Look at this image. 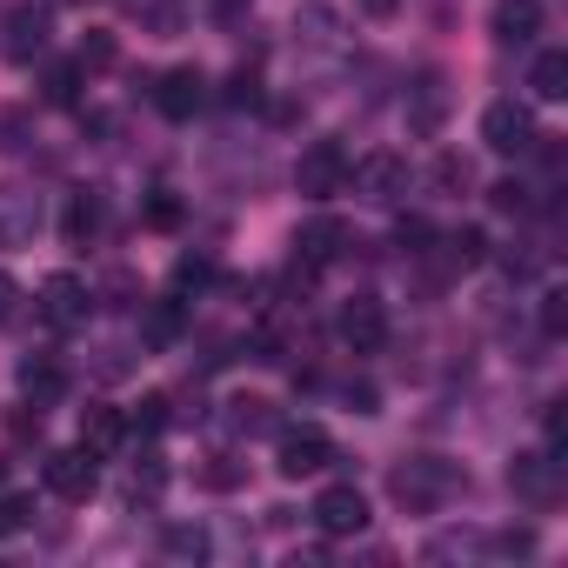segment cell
Here are the masks:
<instances>
[{
	"label": "cell",
	"instance_id": "1",
	"mask_svg": "<svg viewBox=\"0 0 568 568\" xmlns=\"http://www.w3.org/2000/svg\"><path fill=\"white\" fill-rule=\"evenodd\" d=\"M388 495H395V508H408V515H435V508H448L455 495H468V468H462V462H442V455H402V462L388 468Z\"/></svg>",
	"mask_w": 568,
	"mask_h": 568
},
{
	"label": "cell",
	"instance_id": "2",
	"mask_svg": "<svg viewBox=\"0 0 568 568\" xmlns=\"http://www.w3.org/2000/svg\"><path fill=\"white\" fill-rule=\"evenodd\" d=\"M348 181H355V194H362V201H375V207H395V201H408V181H415V168H408V154H388V148H375V154L348 161Z\"/></svg>",
	"mask_w": 568,
	"mask_h": 568
},
{
	"label": "cell",
	"instance_id": "3",
	"mask_svg": "<svg viewBox=\"0 0 568 568\" xmlns=\"http://www.w3.org/2000/svg\"><path fill=\"white\" fill-rule=\"evenodd\" d=\"M348 187V148L342 141H308L295 161V194L302 201H335Z\"/></svg>",
	"mask_w": 568,
	"mask_h": 568
},
{
	"label": "cell",
	"instance_id": "4",
	"mask_svg": "<svg viewBox=\"0 0 568 568\" xmlns=\"http://www.w3.org/2000/svg\"><path fill=\"white\" fill-rule=\"evenodd\" d=\"M342 455H335V442L322 428H274V468L288 475V481H308V475H322Z\"/></svg>",
	"mask_w": 568,
	"mask_h": 568
},
{
	"label": "cell",
	"instance_id": "5",
	"mask_svg": "<svg viewBox=\"0 0 568 568\" xmlns=\"http://www.w3.org/2000/svg\"><path fill=\"white\" fill-rule=\"evenodd\" d=\"M315 528L328 535V541H348V535H362L368 528V495L355 488V481H335V488H322L315 495Z\"/></svg>",
	"mask_w": 568,
	"mask_h": 568
},
{
	"label": "cell",
	"instance_id": "6",
	"mask_svg": "<svg viewBox=\"0 0 568 568\" xmlns=\"http://www.w3.org/2000/svg\"><path fill=\"white\" fill-rule=\"evenodd\" d=\"M94 315V288L81 274H48L41 281V322L48 328H81Z\"/></svg>",
	"mask_w": 568,
	"mask_h": 568
},
{
	"label": "cell",
	"instance_id": "7",
	"mask_svg": "<svg viewBox=\"0 0 568 568\" xmlns=\"http://www.w3.org/2000/svg\"><path fill=\"white\" fill-rule=\"evenodd\" d=\"M481 141H488L495 154H528L541 134H535V114H528L521 101H488V114H481Z\"/></svg>",
	"mask_w": 568,
	"mask_h": 568
},
{
	"label": "cell",
	"instance_id": "8",
	"mask_svg": "<svg viewBox=\"0 0 568 568\" xmlns=\"http://www.w3.org/2000/svg\"><path fill=\"white\" fill-rule=\"evenodd\" d=\"M41 475H48V488H54L61 501H94V488H101V468H94L88 448H54V455L41 462Z\"/></svg>",
	"mask_w": 568,
	"mask_h": 568
},
{
	"label": "cell",
	"instance_id": "9",
	"mask_svg": "<svg viewBox=\"0 0 568 568\" xmlns=\"http://www.w3.org/2000/svg\"><path fill=\"white\" fill-rule=\"evenodd\" d=\"M41 234V194L28 181H0V247H28Z\"/></svg>",
	"mask_w": 568,
	"mask_h": 568
},
{
	"label": "cell",
	"instance_id": "10",
	"mask_svg": "<svg viewBox=\"0 0 568 568\" xmlns=\"http://www.w3.org/2000/svg\"><path fill=\"white\" fill-rule=\"evenodd\" d=\"M508 488H515L528 508H555V501H561V462H555V455H515V462H508Z\"/></svg>",
	"mask_w": 568,
	"mask_h": 568
},
{
	"label": "cell",
	"instance_id": "11",
	"mask_svg": "<svg viewBox=\"0 0 568 568\" xmlns=\"http://www.w3.org/2000/svg\"><path fill=\"white\" fill-rule=\"evenodd\" d=\"M342 342H348L355 355H382V348H388V315H382L375 295H348V302H342Z\"/></svg>",
	"mask_w": 568,
	"mask_h": 568
},
{
	"label": "cell",
	"instance_id": "12",
	"mask_svg": "<svg viewBox=\"0 0 568 568\" xmlns=\"http://www.w3.org/2000/svg\"><path fill=\"white\" fill-rule=\"evenodd\" d=\"M201 101H207V74H201V68H168L161 88H154V108H161L168 121H194Z\"/></svg>",
	"mask_w": 568,
	"mask_h": 568
},
{
	"label": "cell",
	"instance_id": "13",
	"mask_svg": "<svg viewBox=\"0 0 568 568\" xmlns=\"http://www.w3.org/2000/svg\"><path fill=\"white\" fill-rule=\"evenodd\" d=\"M342 247H348V227H342L335 214H315V221H302V227H295V267H308V274H315V267H328Z\"/></svg>",
	"mask_w": 568,
	"mask_h": 568
},
{
	"label": "cell",
	"instance_id": "14",
	"mask_svg": "<svg viewBox=\"0 0 568 568\" xmlns=\"http://www.w3.org/2000/svg\"><path fill=\"white\" fill-rule=\"evenodd\" d=\"M488 34H495L501 48H528V41L541 34V0H495Z\"/></svg>",
	"mask_w": 568,
	"mask_h": 568
},
{
	"label": "cell",
	"instance_id": "15",
	"mask_svg": "<svg viewBox=\"0 0 568 568\" xmlns=\"http://www.w3.org/2000/svg\"><path fill=\"white\" fill-rule=\"evenodd\" d=\"M101 221H108V201H101L94 187H74L68 207H61V234H68V247H94V241H101Z\"/></svg>",
	"mask_w": 568,
	"mask_h": 568
},
{
	"label": "cell",
	"instance_id": "16",
	"mask_svg": "<svg viewBox=\"0 0 568 568\" xmlns=\"http://www.w3.org/2000/svg\"><path fill=\"white\" fill-rule=\"evenodd\" d=\"M0 48H8L14 68H28V61L48 48V8H14V14H8V41H0Z\"/></svg>",
	"mask_w": 568,
	"mask_h": 568
},
{
	"label": "cell",
	"instance_id": "17",
	"mask_svg": "<svg viewBox=\"0 0 568 568\" xmlns=\"http://www.w3.org/2000/svg\"><path fill=\"white\" fill-rule=\"evenodd\" d=\"M442 121H448V74H422L408 88V128L415 134H435Z\"/></svg>",
	"mask_w": 568,
	"mask_h": 568
},
{
	"label": "cell",
	"instance_id": "18",
	"mask_svg": "<svg viewBox=\"0 0 568 568\" xmlns=\"http://www.w3.org/2000/svg\"><path fill=\"white\" fill-rule=\"evenodd\" d=\"M128 442V415L121 408H108V402H94V408H81V448L101 462V455H114Z\"/></svg>",
	"mask_w": 568,
	"mask_h": 568
},
{
	"label": "cell",
	"instance_id": "19",
	"mask_svg": "<svg viewBox=\"0 0 568 568\" xmlns=\"http://www.w3.org/2000/svg\"><path fill=\"white\" fill-rule=\"evenodd\" d=\"M21 395H28L34 408H54V402L68 395V368H61L54 355H28V362H21Z\"/></svg>",
	"mask_w": 568,
	"mask_h": 568
},
{
	"label": "cell",
	"instance_id": "20",
	"mask_svg": "<svg viewBox=\"0 0 568 568\" xmlns=\"http://www.w3.org/2000/svg\"><path fill=\"white\" fill-rule=\"evenodd\" d=\"M342 14L335 8H322V0H315V8H302L295 14V48H315V54H342Z\"/></svg>",
	"mask_w": 568,
	"mask_h": 568
},
{
	"label": "cell",
	"instance_id": "21",
	"mask_svg": "<svg viewBox=\"0 0 568 568\" xmlns=\"http://www.w3.org/2000/svg\"><path fill=\"white\" fill-rule=\"evenodd\" d=\"M161 488H168V462H161V455H141V462L128 468V481H121V508H154Z\"/></svg>",
	"mask_w": 568,
	"mask_h": 568
},
{
	"label": "cell",
	"instance_id": "22",
	"mask_svg": "<svg viewBox=\"0 0 568 568\" xmlns=\"http://www.w3.org/2000/svg\"><path fill=\"white\" fill-rule=\"evenodd\" d=\"M528 88H535V101H561V94H568V54H561V48L535 54V68H528Z\"/></svg>",
	"mask_w": 568,
	"mask_h": 568
},
{
	"label": "cell",
	"instance_id": "23",
	"mask_svg": "<svg viewBox=\"0 0 568 568\" xmlns=\"http://www.w3.org/2000/svg\"><path fill=\"white\" fill-rule=\"evenodd\" d=\"M227 422H234L241 435H274V428H281V415H274L267 395H234V402H227Z\"/></svg>",
	"mask_w": 568,
	"mask_h": 568
},
{
	"label": "cell",
	"instance_id": "24",
	"mask_svg": "<svg viewBox=\"0 0 568 568\" xmlns=\"http://www.w3.org/2000/svg\"><path fill=\"white\" fill-rule=\"evenodd\" d=\"M141 335H148V348H174V342H181V295H174V302H154Z\"/></svg>",
	"mask_w": 568,
	"mask_h": 568
},
{
	"label": "cell",
	"instance_id": "25",
	"mask_svg": "<svg viewBox=\"0 0 568 568\" xmlns=\"http://www.w3.org/2000/svg\"><path fill=\"white\" fill-rule=\"evenodd\" d=\"M428 181H435V187H442V194H468V187H475V161H468V154H455V148H448V154H442V161H435V174H428Z\"/></svg>",
	"mask_w": 568,
	"mask_h": 568
},
{
	"label": "cell",
	"instance_id": "26",
	"mask_svg": "<svg viewBox=\"0 0 568 568\" xmlns=\"http://www.w3.org/2000/svg\"><path fill=\"white\" fill-rule=\"evenodd\" d=\"M481 254H488V234H481V227H455V234L442 241V261H448V267H475Z\"/></svg>",
	"mask_w": 568,
	"mask_h": 568
},
{
	"label": "cell",
	"instance_id": "27",
	"mask_svg": "<svg viewBox=\"0 0 568 568\" xmlns=\"http://www.w3.org/2000/svg\"><path fill=\"white\" fill-rule=\"evenodd\" d=\"M194 481H201V488H214V495H227V488H241V481H247V468H241L234 455H207V462L194 468Z\"/></svg>",
	"mask_w": 568,
	"mask_h": 568
},
{
	"label": "cell",
	"instance_id": "28",
	"mask_svg": "<svg viewBox=\"0 0 568 568\" xmlns=\"http://www.w3.org/2000/svg\"><path fill=\"white\" fill-rule=\"evenodd\" d=\"M34 528V495H0V541Z\"/></svg>",
	"mask_w": 568,
	"mask_h": 568
},
{
	"label": "cell",
	"instance_id": "29",
	"mask_svg": "<svg viewBox=\"0 0 568 568\" xmlns=\"http://www.w3.org/2000/svg\"><path fill=\"white\" fill-rule=\"evenodd\" d=\"M161 548H168V555H181V561H201V555H207V535H201V528H187V521H174V528L161 535Z\"/></svg>",
	"mask_w": 568,
	"mask_h": 568
},
{
	"label": "cell",
	"instance_id": "30",
	"mask_svg": "<svg viewBox=\"0 0 568 568\" xmlns=\"http://www.w3.org/2000/svg\"><path fill=\"white\" fill-rule=\"evenodd\" d=\"M207 281H214V261H207V254H181V261H174V295L207 288Z\"/></svg>",
	"mask_w": 568,
	"mask_h": 568
},
{
	"label": "cell",
	"instance_id": "31",
	"mask_svg": "<svg viewBox=\"0 0 568 568\" xmlns=\"http://www.w3.org/2000/svg\"><path fill=\"white\" fill-rule=\"evenodd\" d=\"M181 214H187V207H181V194H168V187L148 201V227H161V234H174V227H181Z\"/></svg>",
	"mask_w": 568,
	"mask_h": 568
},
{
	"label": "cell",
	"instance_id": "32",
	"mask_svg": "<svg viewBox=\"0 0 568 568\" xmlns=\"http://www.w3.org/2000/svg\"><path fill=\"white\" fill-rule=\"evenodd\" d=\"M74 94H81V61L48 74V101H54V108H74Z\"/></svg>",
	"mask_w": 568,
	"mask_h": 568
},
{
	"label": "cell",
	"instance_id": "33",
	"mask_svg": "<svg viewBox=\"0 0 568 568\" xmlns=\"http://www.w3.org/2000/svg\"><path fill=\"white\" fill-rule=\"evenodd\" d=\"M134 422H141V428H148V435H161V428H168V422H174V402H168V395H148V402H141V408H134Z\"/></svg>",
	"mask_w": 568,
	"mask_h": 568
},
{
	"label": "cell",
	"instance_id": "34",
	"mask_svg": "<svg viewBox=\"0 0 568 568\" xmlns=\"http://www.w3.org/2000/svg\"><path fill=\"white\" fill-rule=\"evenodd\" d=\"M88 68H114V34H88L81 41V74Z\"/></svg>",
	"mask_w": 568,
	"mask_h": 568
},
{
	"label": "cell",
	"instance_id": "35",
	"mask_svg": "<svg viewBox=\"0 0 568 568\" xmlns=\"http://www.w3.org/2000/svg\"><path fill=\"white\" fill-rule=\"evenodd\" d=\"M488 201H495L501 214H528V187H521V181H495V187H488Z\"/></svg>",
	"mask_w": 568,
	"mask_h": 568
},
{
	"label": "cell",
	"instance_id": "36",
	"mask_svg": "<svg viewBox=\"0 0 568 568\" xmlns=\"http://www.w3.org/2000/svg\"><path fill=\"white\" fill-rule=\"evenodd\" d=\"M395 241H402V247H408V254H422V247H428V241H435V227H428V221H422V214H402V227H395Z\"/></svg>",
	"mask_w": 568,
	"mask_h": 568
},
{
	"label": "cell",
	"instance_id": "37",
	"mask_svg": "<svg viewBox=\"0 0 568 568\" xmlns=\"http://www.w3.org/2000/svg\"><path fill=\"white\" fill-rule=\"evenodd\" d=\"M561 328H568V295L548 288V295H541V335H561Z\"/></svg>",
	"mask_w": 568,
	"mask_h": 568
},
{
	"label": "cell",
	"instance_id": "38",
	"mask_svg": "<svg viewBox=\"0 0 568 568\" xmlns=\"http://www.w3.org/2000/svg\"><path fill=\"white\" fill-rule=\"evenodd\" d=\"M227 101L241 108V101H261V74L254 68H234V81H227Z\"/></svg>",
	"mask_w": 568,
	"mask_h": 568
},
{
	"label": "cell",
	"instance_id": "39",
	"mask_svg": "<svg viewBox=\"0 0 568 568\" xmlns=\"http://www.w3.org/2000/svg\"><path fill=\"white\" fill-rule=\"evenodd\" d=\"M14 308H21V288H14V274H0V328L14 322Z\"/></svg>",
	"mask_w": 568,
	"mask_h": 568
},
{
	"label": "cell",
	"instance_id": "40",
	"mask_svg": "<svg viewBox=\"0 0 568 568\" xmlns=\"http://www.w3.org/2000/svg\"><path fill=\"white\" fill-rule=\"evenodd\" d=\"M362 14H375V21H382V14H395V0H362Z\"/></svg>",
	"mask_w": 568,
	"mask_h": 568
},
{
	"label": "cell",
	"instance_id": "41",
	"mask_svg": "<svg viewBox=\"0 0 568 568\" xmlns=\"http://www.w3.org/2000/svg\"><path fill=\"white\" fill-rule=\"evenodd\" d=\"M0 468H8V462H0Z\"/></svg>",
	"mask_w": 568,
	"mask_h": 568
}]
</instances>
